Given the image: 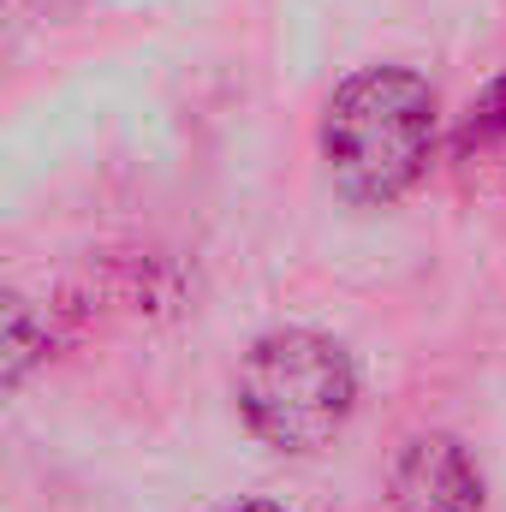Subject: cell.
Wrapping results in <instances>:
<instances>
[{
  "mask_svg": "<svg viewBox=\"0 0 506 512\" xmlns=\"http://www.w3.org/2000/svg\"><path fill=\"white\" fill-rule=\"evenodd\" d=\"M358 376L340 340L316 328H274L239 364V411L280 453H310L352 417Z\"/></svg>",
  "mask_w": 506,
  "mask_h": 512,
  "instance_id": "2",
  "label": "cell"
},
{
  "mask_svg": "<svg viewBox=\"0 0 506 512\" xmlns=\"http://www.w3.org/2000/svg\"><path fill=\"white\" fill-rule=\"evenodd\" d=\"M429 143H435V90L399 66H370L346 78L322 120L328 167L340 191L358 203L399 197L423 173Z\"/></svg>",
  "mask_w": 506,
  "mask_h": 512,
  "instance_id": "1",
  "label": "cell"
},
{
  "mask_svg": "<svg viewBox=\"0 0 506 512\" xmlns=\"http://www.w3.org/2000/svg\"><path fill=\"white\" fill-rule=\"evenodd\" d=\"M227 512H286V507H268V501H245V507H227Z\"/></svg>",
  "mask_w": 506,
  "mask_h": 512,
  "instance_id": "4",
  "label": "cell"
},
{
  "mask_svg": "<svg viewBox=\"0 0 506 512\" xmlns=\"http://www.w3.org/2000/svg\"><path fill=\"white\" fill-rule=\"evenodd\" d=\"M399 512H483V477L453 435H417L393 471Z\"/></svg>",
  "mask_w": 506,
  "mask_h": 512,
  "instance_id": "3",
  "label": "cell"
}]
</instances>
